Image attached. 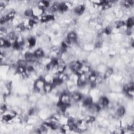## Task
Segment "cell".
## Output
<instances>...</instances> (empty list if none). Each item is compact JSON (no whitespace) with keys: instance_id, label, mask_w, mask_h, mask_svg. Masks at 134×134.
Here are the masks:
<instances>
[{"instance_id":"cell-1","label":"cell","mask_w":134,"mask_h":134,"mask_svg":"<svg viewBox=\"0 0 134 134\" xmlns=\"http://www.w3.org/2000/svg\"><path fill=\"white\" fill-rule=\"evenodd\" d=\"M46 82L43 79H38L35 81L34 86L35 88L37 89L39 91L43 89Z\"/></svg>"},{"instance_id":"cell-2","label":"cell","mask_w":134,"mask_h":134,"mask_svg":"<svg viewBox=\"0 0 134 134\" xmlns=\"http://www.w3.org/2000/svg\"><path fill=\"white\" fill-rule=\"evenodd\" d=\"M70 99H71L70 95L63 93L60 96L59 100H60L61 103H62L63 104H70Z\"/></svg>"},{"instance_id":"cell-3","label":"cell","mask_w":134,"mask_h":134,"mask_svg":"<svg viewBox=\"0 0 134 134\" xmlns=\"http://www.w3.org/2000/svg\"><path fill=\"white\" fill-rule=\"evenodd\" d=\"M71 97L75 102H78L82 99V95L80 92L76 91L72 93V94H71Z\"/></svg>"},{"instance_id":"cell-4","label":"cell","mask_w":134,"mask_h":134,"mask_svg":"<svg viewBox=\"0 0 134 134\" xmlns=\"http://www.w3.org/2000/svg\"><path fill=\"white\" fill-rule=\"evenodd\" d=\"M114 73V70L112 68H108L106 70H105V72L104 73V78L105 79H108L110 77H111L112 74Z\"/></svg>"},{"instance_id":"cell-5","label":"cell","mask_w":134,"mask_h":134,"mask_svg":"<svg viewBox=\"0 0 134 134\" xmlns=\"http://www.w3.org/2000/svg\"><path fill=\"white\" fill-rule=\"evenodd\" d=\"M53 85L52 83H46L45 84L43 90H44L45 93H50L51 90L53 88Z\"/></svg>"},{"instance_id":"cell-6","label":"cell","mask_w":134,"mask_h":134,"mask_svg":"<svg viewBox=\"0 0 134 134\" xmlns=\"http://www.w3.org/2000/svg\"><path fill=\"white\" fill-rule=\"evenodd\" d=\"M34 55H35V56L37 58H42V57H43L45 56L44 52H43V49L41 48H38L35 51Z\"/></svg>"},{"instance_id":"cell-7","label":"cell","mask_w":134,"mask_h":134,"mask_svg":"<svg viewBox=\"0 0 134 134\" xmlns=\"http://www.w3.org/2000/svg\"><path fill=\"white\" fill-rule=\"evenodd\" d=\"M134 19L133 17H130L126 22V26L127 28H131L134 27Z\"/></svg>"},{"instance_id":"cell-8","label":"cell","mask_w":134,"mask_h":134,"mask_svg":"<svg viewBox=\"0 0 134 134\" xmlns=\"http://www.w3.org/2000/svg\"><path fill=\"white\" fill-rule=\"evenodd\" d=\"M67 37L69 39H77V37H78V35H77V34L75 32L72 31V32H68V34H67Z\"/></svg>"},{"instance_id":"cell-9","label":"cell","mask_w":134,"mask_h":134,"mask_svg":"<svg viewBox=\"0 0 134 134\" xmlns=\"http://www.w3.org/2000/svg\"><path fill=\"white\" fill-rule=\"evenodd\" d=\"M114 24H115V27L120 29V28H122V27L124 26H125L126 25V23L123 21L122 20H117V21H115V22L114 23Z\"/></svg>"},{"instance_id":"cell-10","label":"cell","mask_w":134,"mask_h":134,"mask_svg":"<svg viewBox=\"0 0 134 134\" xmlns=\"http://www.w3.org/2000/svg\"><path fill=\"white\" fill-rule=\"evenodd\" d=\"M126 94L129 99H133L134 96V89H129L128 91L126 92Z\"/></svg>"},{"instance_id":"cell-11","label":"cell","mask_w":134,"mask_h":134,"mask_svg":"<svg viewBox=\"0 0 134 134\" xmlns=\"http://www.w3.org/2000/svg\"><path fill=\"white\" fill-rule=\"evenodd\" d=\"M87 79H88V78L87 77L86 74V73H83L79 76V80L83 82V83H86Z\"/></svg>"},{"instance_id":"cell-12","label":"cell","mask_w":134,"mask_h":134,"mask_svg":"<svg viewBox=\"0 0 134 134\" xmlns=\"http://www.w3.org/2000/svg\"><path fill=\"white\" fill-rule=\"evenodd\" d=\"M81 69L83 71L84 73H87L91 70V67L84 65H82L81 67Z\"/></svg>"},{"instance_id":"cell-13","label":"cell","mask_w":134,"mask_h":134,"mask_svg":"<svg viewBox=\"0 0 134 134\" xmlns=\"http://www.w3.org/2000/svg\"><path fill=\"white\" fill-rule=\"evenodd\" d=\"M26 71V68L24 67L19 66L17 68V72L20 74H22L23 73L25 72Z\"/></svg>"},{"instance_id":"cell-14","label":"cell","mask_w":134,"mask_h":134,"mask_svg":"<svg viewBox=\"0 0 134 134\" xmlns=\"http://www.w3.org/2000/svg\"><path fill=\"white\" fill-rule=\"evenodd\" d=\"M66 66H59L57 68V71L58 73H63L65 69Z\"/></svg>"},{"instance_id":"cell-15","label":"cell","mask_w":134,"mask_h":134,"mask_svg":"<svg viewBox=\"0 0 134 134\" xmlns=\"http://www.w3.org/2000/svg\"><path fill=\"white\" fill-rule=\"evenodd\" d=\"M5 43V40L4 38H1L0 39V46H1V47H4Z\"/></svg>"},{"instance_id":"cell-16","label":"cell","mask_w":134,"mask_h":134,"mask_svg":"<svg viewBox=\"0 0 134 134\" xmlns=\"http://www.w3.org/2000/svg\"><path fill=\"white\" fill-rule=\"evenodd\" d=\"M76 73L77 74V75H78L79 76L81 75V74H83L84 72H83V71H82L81 69V68H80V69H79V70H78L76 72Z\"/></svg>"}]
</instances>
